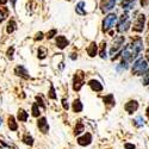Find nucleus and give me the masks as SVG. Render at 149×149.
<instances>
[{
  "label": "nucleus",
  "mask_w": 149,
  "mask_h": 149,
  "mask_svg": "<svg viewBox=\"0 0 149 149\" xmlns=\"http://www.w3.org/2000/svg\"><path fill=\"white\" fill-rule=\"evenodd\" d=\"M142 48H143L142 41L140 38L136 40L132 44H129L125 47V49L123 50V58L127 62H131L135 57H137V55L142 50Z\"/></svg>",
  "instance_id": "1"
},
{
  "label": "nucleus",
  "mask_w": 149,
  "mask_h": 149,
  "mask_svg": "<svg viewBox=\"0 0 149 149\" xmlns=\"http://www.w3.org/2000/svg\"><path fill=\"white\" fill-rule=\"evenodd\" d=\"M147 68H148L147 61L143 58H139L132 66V74H135V75H143V73L147 70Z\"/></svg>",
  "instance_id": "2"
},
{
  "label": "nucleus",
  "mask_w": 149,
  "mask_h": 149,
  "mask_svg": "<svg viewBox=\"0 0 149 149\" xmlns=\"http://www.w3.org/2000/svg\"><path fill=\"white\" fill-rule=\"evenodd\" d=\"M116 20H117V16L115 13H110L109 16H106L105 19L103 20V31L104 32H107L111 28L115 25Z\"/></svg>",
  "instance_id": "3"
},
{
  "label": "nucleus",
  "mask_w": 149,
  "mask_h": 149,
  "mask_svg": "<svg viewBox=\"0 0 149 149\" xmlns=\"http://www.w3.org/2000/svg\"><path fill=\"white\" fill-rule=\"evenodd\" d=\"M82 85H84V74H82V72H78L73 79V90L80 91Z\"/></svg>",
  "instance_id": "4"
},
{
  "label": "nucleus",
  "mask_w": 149,
  "mask_h": 149,
  "mask_svg": "<svg viewBox=\"0 0 149 149\" xmlns=\"http://www.w3.org/2000/svg\"><path fill=\"white\" fill-rule=\"evenodd\" d=\"M144 23H146V16L144 15H139V17L136 18L135 23H134V31L136 32H142L144 29Z\"/></svg>",
  "instance_id": "5"
},
{
  "label": "nucleus",
  "mask_w": 149,
  "mask_h": 149,
  "mask_svg": "<svg viewBox=\"0 0 149 149\" xmlns=\"http://www.w3.org/2000/svg\"><path fill=\"white\" fill-rule=\"evenodd\" d=\"M123 43H124V36H118L117 38L113 41L112 48L110 49V55H115V54H117V52L120 49V47H122Z\"/></svg>",
  "instance_id": "6"
},
{
  "label": "nucleus",
  "mask_w": 149,
  "mask_h": 149,
  "mask_svg": "<svg viewBox=\"0 0 149 149\" xmlns=\"http://www.w3.org/2000/svg\"><path fill=\"white\" fill-rule=\"evenodd\" d=\"M92 142V135L90 132H86L84 136H81V137L78 139V143L81 146V147H86V146H88L91 144Z\"/></svg>",
  "instance_id": "7"
},
{
  "label": "nucleus",
  "mask_w": 149,
  "mask_h": 149,
  "mask_svg": "<svg viewBox=\"0 0 149 149\" xmlns=\"http://www.w3.org/2000/svg\"><path fill=\"white\" fill-rule=\"evenodd\" d=\"M37 125H38L40 130L43 132V134H47L49 131V125H48V122H47V118L45 117H42L38 119L37 122Z\"/></svg>",
  "instance_id": "8"
},
{
  "label": "nucleus",
  "mask_w": 149,
  "mask_h": 149,
  "mask_svg": "<svg viewBox=\"0 0 149 149\" xmlns=\"http://www.w3.org/2000/svg\"><path fill=\"white\" fill-rule=\"evenodd\" d=\"M115 4H116V0H103V3H102L103 12H107L110 10H112L115 7Z\"/></svg>",
  "instance_id": "9"
},
{
  "label": "nucleus",
  "mask_w": 149,
  "mask_h": 149,
  "mask_svg": "<svg viewBox=\"0 0 149 149\" xmlns=\"http://www.w3.org/2000/svg\"><path fill=\"white\" fill-rule=\"evenodd\" d=\"M68 44H69V41L66 38L65 36H57L56 37V45L60 49H65Z\"/></svg>",
  "instance_id": "10"
},
{
  "label": "nucleus",
  "mask_w": 149,
  "mask_h": 149,
  "mask_svg": "<svg viewBox=\"0 0 149 149\" xmlns=\"http://www.w3.org/2000/svg\"><path fill=\"white\" fill-rule=\"evenodd\" d=\"M15 73L17 74L18 77H22V78H24V79H29V78H30L28 70L24 68L23 66H17V67L15 68Z\"/></svg>",
  "instance_id": "11"
},
{
  "label": "nucleus",
  "mask_w": 149,
  "mask_h": 149,
  "mask_svg": "<svg viewBox=\"0 0 149 149\" xmlns=\"http://www.w3.org/2000/svg\"><path fill=\"white\" fill-rule=\"evenodd\" d=\"M137 109H139V104H137L136 100H130L125 105V110H127V112H129V113H134Z\"/></svg>",
  "instance_id": "12"
},
{
  "label": "nucleus",
  "mask_w": 149,
  "mask_h": 149,
  "mask_svg": "<svg viewBox=\"0 0 149 149\" xmlns=\"http://www.w3.org/2000/svg\"><path fill=\"white\" fill-rule=\"evenodd\" d=\"M88 85L91 86V88H92L93 91H95V92H102V91H103V85L99 82L98 80H91V81L88 82Z\"/></svg>",
  "instance_id": "13"
},
{
  "label": "nucleus",
  "mask_w": 149,
  "mask_h": 149,
  "mask_svg": "<svg viewBox=\"0 0 149 149\" xmlns=\"http://www.w3.org/2000/svg\"><path fill=\"white\" fill-rule=\"evenodd\" d=\"M97 50H98V47H97V43L95 42H92L90 44V47L87 48V54L91 56V57H94L97 55Z\"/></svg>",
  "instance_id": "14"
},
{
  "label": "nucleus",
  "mask_w": 149,
  "mask_h": 149,
  "mask_svg": "<svg viewBox=\"0 0 149 149\" xmlns=\"http://www.w3.org/2000/svg\"><path fill=\"white\" fill-rule=\"evenodd\" d=\"M8 128H10L11 131H17V129H18V124H17L13 116L8 117Z\"/></svg>",
  "instance_id": "15"
},
{
  "label": "nucleus",
  "mask_w": 149,
  "mask_h": 149,
  "mask_svg": "<svg viewBox=\"0 0 149 149\" xmlns=\"http://www.w3.org/2000/svg\"><path fill=\"white\" fill-rule=\"evenodd\" d=\"M28 118H29V115H28L26 111L23 110V109H19V111H18V119L20 122H26Z\"/></svg>",
  "instance_id": "16"
},
{
  "label": "nucleus",
  "mask_w": 149,
  "mask_h": 149,
  "mask_svg": "<svg viewBox=\"0 0 149 149\" xmlns=\"http://www.w3.org/2000/svg\"><path fill=\"white\" fill-rule=\"evenodd\" d=\"M82 109H84V106H82L81 102L79 100V99H75L74 103H73V111L74 112H81Z\"/></svg>",
  "instance_id": "17"
},
{
  "label": "nucleus",
  "mask_w": 149,
  "mask_h": 149,
  "mask_svg": "<svg viewBox=\"0 0 149 149\" xmlns=\"http://www.w3.org/2000/svg\"><path fill=\"white\" fill-rule=\"evenodd\" d=\"M84 6H85V3L84 1H80L78 5H77V7H75V11H77V13L78 15H80V16H85L87 12H86V10H84Z\"/></svg>",
  "instance_id": "18"
},
{
  "label": "nucleus",
  "mask_w": 149,
  "mask_h": 149,
  "mask_svg": "<svg viewBox=\"0 0 149 149\" xmlns=\"http://www.w3.org/2000/svg\"><path fill=\"white\" fill-rule=\"evenodd\" d=\"M129 26H130V22H129V19H128V20H125V22L118 24V31H119V32L127 31V30L129 29Z\"/></svg>",
  "instance_id": "19"
},
{
  "label": "nucleus",
  "mask_w": 149,
  "mask_h": 149,
  "mask_svg": "<svg viewBox=\"0 0 149 149\" xmlns=\"http://www.w3.org/2000/svg\"><path fill=\"white\" fill-rule=\"evenodd\" d=\"M16 26H17L16 22L11 19V20L7 23V26H6V32H7V33H12V32H13V31L16 30Z\"/></svg>",
  "instance_id": "20"
},
{
  "label": "nucleus",
  "mask_w": 149,
  "mask_h": 149,
  "mask_svg": "<svg viewBox=\"0 0 149 149\" xmlns=\"http://www.w3.org/2000/svg\"><path fill=\"white\" fill-rule=\"evenodd\" d=\"M135 5V0H122V6L125 10H130Z\"/></svg>",
  "instance_id": "21"
},
{
  "label": "nucleus",
  "mask_w": 149,
  "mask_h": 149,
  "mask_svg": "<svg viewBox=\"0 0 149 149\" xmlns=\"http://www.w3.org/2000/svg\"><path fill=\"white\" fill-rule=\"evenodd\" d=\"M8 17V10L6 7H0V23Z\"/></svg>",
  "instance_id": "22"
},
{
  "label": "nucleus",
  "mask_w": 149,
  "mask_h": 149,
  "mask_svg": "<svg viewBox=\"0 0 149 149\" xmlns=\"http://www.w3.org/2000/svg\"><path fill=\"white\" fill-rule=\"evenodd\" d=\"M41 115V111H40V107H38V104L35 103L32 105V116L33 117H38Z\"/></svg>",
  "instance_id": "23"
},
{
  "label": "nucleus",
  "mask_w": 149,
  "mask_h": 149,
  "mask_svg": "<svg viewBox=\"0 0 149 149\" xmlns=\"http://www.w3.org/2000/svg\"><path fill=\"white\" fill-rule=\"evenodd\" d=\"M142 84H143V86H148V85H149V69H147V70L143 73Z\"/></svg>",
  "instance_id": "24"
},
{
  "label": "nucleus",
  "mask_w": 149,
  "mask_h": 149,
  "mask_svg": "<svg viewBox=\"0 0 149 149\" xmlns=\"http://www.w3.org/2000/svg\"><path fill=\"white\" fill-rule=\"evenodd\" d=\"M23 141H24V143H26V144H29V146H32L33 144V139L31 137L30 135H24V137H23Z\"/></svg>",
  "instance_id": "25"
},
{
  "label": "nucleus",
  "mask_w": 149,
  "mask_h": 149,
  "mask_svg": "<svg viewBox=\"0 0 149 149\" xmlns=\"http://www.w3.org/2000/svg\"><path fill=\"white\" fill-rule=\"evenodd\" d=\"M104 103H105V104H111V105H113V104H115L113 95H112V94H109V95L104 97Z\"/></svg>",
  "instance_id": "26"
},
{
  "label": "nucleus",
  "mask_w": 149,
  "mask_h": 149,
  "mask_svg": "<svg viewBox=\"0 0 149 149\" xmlns=\"http://www.w3.org/2000/svg\"><path fill=\"white\" fill-rule=\"evenodd\" d=\"M106 43L105 42H103L102 43V47H100V57L102 58H105L106 57Z\"/></svg>",
  "instance_id": "27"
},
{
  "label": "nucleus",
  "mask_w": 149,
  "mask_h": 149,
  "mask_svg": "<svg viewBox=\"0 0 149 149\" xmlns=\"http://www.w3.org/2000/svg\"><path fill=\"white\" fill-rule=\"evenodd\" d=\"M84 131V125L81 123H78V125L75 127V131H74V134L75 135H79V134H81Z\"/></svg>",
  "instance_id": "28"
},
{
  "label": "nucleus",
  "mask_w": 149,
  "mask_h": 149,
  "mask_svg": "<svg viewBox=\"0 0 149 149\" xmlns=\"http://www.w3.org/2000/svg\"><path fill=\"white\" fill-rule=\"evenodd\" d=\"M56 33H57V31H56L55 29H53V30H50V31H49V32L47 33V36H45V37H47L48 40H52V38H53V37H54Z\"/></svg>",
  "instance_id": "29"
},
{
  "label": "nucleus",
  "mask_w": 149,
  "mask_h": 149,
  "mask_svg": "<svg viewBox=\"0 0 149 149\" xmlns=\"http://www.w3.org/2000/svg\"><path fill=\"white\" fill-rule=\"evenodd\" d=\"M45 55H47V54H45V50H44L43 48H40V49H38V57H40L41 60H43V58L45 57Z\"/></svg>",
  "instance_id": "30"
},
{
  "label": "nucleus",
  "mask_w": 149,
  "mask_h": 149,
  "mask_svg": "<svg viewBox=\"0 0 149 149\" xmlns=\"http://www.w3.org/2000/svg\"><path fill=\"white\" fill-rule=\"evenodd\" d=\"M13 52H15V48H13V47H11L8 50H7V57H8L10 60L13 58Z\"/></svg>",
  "instance_id": "31"
},
{
  "label": "nucleus",
  "mask_w": 149,
  "mask_h": 149,
  "mask_svg": "<svg viewBox=\"0 0 149 149\" xmlns=\"http://www.w3.org/2000/svg\"><path fill=\"white\" fill-rule=\"evenodd\" d=\"M49 98L52 99H56V94H55V90L53 86H50V91H49Z\"/></svg>",
  "instance_id": "32"
},
{
  "label": "nucleus",
  "mask_w": 149,
  "mask_h": 149,
  "mask_svg": "<svg viewBox=\"0 0 149 149\" xmlns=\"http://www.w3.org/2000/svg\"><path fill=\"white\" fill-rule=\"evenodd\" d=\"M135 122H136V125H137V127H142L143 124H144V123H143V118H142L141 116H140L137 119H136Z\"/></svg>",
  "instance_id": "33"
},
{
  "label": "nucleus",
  "mask_w": 149,
  "mask_h": 149,
  "mask_svg": "<svg viewBox=\"0 0 149 149\" xmlns=\"http://www.w3.org/2000/svg\"><path fill=\"white\" fill-rule=\"evenodd\" d=\"M62 105H63V109H65V110H68V109H69V104H68L67 99H63V100H62Z\"/></svg>",
  "instance_id": "34"
},
{
  "label": "nucleus",
  "mask_w": 149,
  "mask_h": 149,
  "mask_svg": "<svg viewBox=\"0 0 149 149\" xmlns=\"http://www.w3.org/2000/svg\"><path fill=\"white\" fill-rule=\"evenodd\" d=\"M36 100L38 102L37 104H40V105H41L42 107H45V106H44V104H43V102H42V99H41V97H36Z\"/></svg>",
  "instance_id": "35"
},
{
  "label": "nucleus",
  "mask_w": 149,
  "mask_h": 149,
  "mask_svg": "<svg viewBox=\"0 0 149 149\" xmlns=\"http://www.w3.org/2000/svg\"><path fill=\"white\" fill-rule=\"evenodd\" d=\"M124 147H125V149H135V146L130 144V143H125V144H124Z\"/></svg>",
  "instance_id": "36"
},
{
  "label": "nucleus",
  "mask_w": 149,
  "mask_h": 149,
  "mask_svg": "<svg viewBox=\"0 0 149 149\" xmlns=\"http://www.w3.org/2000/svg\"><path fill=\"white\" fill-rule=\"evenodd\" d=\"M141 5H142L143 7L148 6V5H149V0H141Z\"/></svg>",
  "instance_id": "37"
},
{
  "label": "nucleus",
  "mask_w": 149,
  "mask_h": 149,
  "mask_svg": "<svg viewBox=\"0 0 149 149\" xmlns=\"http://www.w3.org/2000/svg\"><path fill=\"white\" fill-rule=\"evenodd\" d=\"M43 38V33L42 32H38V33H37L36 35V40H38V41H41Z\"/></svg>",
  "instance_id": "38"
},
{
  "label": "nucleus",
  "mask_w": 149,
  "mask_h": 149,
  "mask_svg": "<svg viewBox=\"0 0 149 149\" xmlns=\"http://www.w3.org/2000/svg\"><path fill=\"white\" fill-rule=\"evenodd\" d=\"M7 3V0H0V4H1V5H5Z\"/></svg>",
  "instance_id": "39"
},
{
  "label": "nucleus",
  "mask_w": 149,
  "mask_h": 149,
  "mask_svg": "<svg viewBox=\"0 0 149 149\" xmlns=\"http://www.w3.org/2000/svg\"><path fill=\"white\" fill-rule=\"evenodd\" d=\"M146 54H147V55H146V56H147V60H148V62H149V49L146 52Z\"/></svg>",
  "instance_id": "40"
},
{
  "label": "nucleus",
  "mask_w": 149,
  "mask_h": 149,
  "mask_svg": "<svg viewBox=\"0 0 149 149\" xmlns=\"http://www.w3.org/2000/svg\"><path fill=\"white\" fill-rule=\"evenodd\" d=\"M16 1H17V0H11V3H12V6H16Z\"/></svg>",
  "instance_id": "41"
},
{
  "label": "nucleus",
  "mask_w": 149,
  "mask_h": 149,
  "mask_svg": "<svg viewBox=\"0 0 149 149\" xmlns=\"http://www.w3.org/2000/svg\"><path fill=\"white\" fill-rule=\"evenodd\" d=\"M147 44H148V45H149V36H148V37H147Z\"/></svg>",
  "instance_id": "42"
},
{
  "label": "nucleus",
  "mask_w": 149,
  "mask_h": 149,
  "mask_svg": "<svg viewBox=\"0 0 149 149\" xmlns=\"http://www.w3.org/2000/svg\"><path fill=\"white\" fill-rule=\"evenodd\" d=\"M0 125H1V117H0Z\"/></svg>",
  "instance_id": "43"
},
{
  "label": "nucleus",
  "mask_w": 149,
  "mask_h": 149,
  "mask_svg": "<svg viewBox=\"0 0 149 149\" xmlns=\"http://www.w3.org/2000/svg\"><path fill=\"white\" fill-rule=\"evenodd\" d=\"M148 28H149V23H148Z\"/></svg>",
  "instance_id": "44"
}]
</instances>
